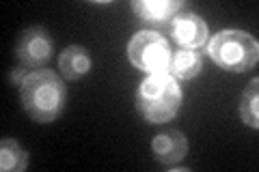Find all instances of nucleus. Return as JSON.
<instances>
[{
	"label": "nucleus",
	"instance_id": "nucleus-6",
	"mask_svg": "<svg viewBox=\"0 0 259 172\" xmlns=\"http://www.w3.org/2000/svg\"><path fill=\"white\" fill-rule=\"evenodd\" d=\"M166 30L180 43V47H188V50H197L207 41V24L203 22V18L190 11L177 13Z\"/></svg>",
	"mask_w": 259,
	"mask_h": 172
},
{
	"label": "nucleus",
	"instance_id": "nucleus-2",
	"mask_svg": "<svg viewBox=\"0 0 259 172\" xmlns=\"http://www.w3.org/2000/svg\"><path fill=\"white\" fill-rule=\"evenodd\" d=\"M182 88L177 80L168 73H149L141 82L136 93V108L141 117L149 123H166L171 121L177 110L182 108Z\"/></svg>",
	"mask_w": 259,
	"mask_h": 172
},
{
	"label": "nucleus",
	"instance_id": "nucleus-9",
	"mask_svg": "<svg viewBox=\"0 0 259 172\" xmlns=\"http://www.w3.org/2000/svg\"><path fill=\"white\" fill-rule=\"evenodd\" d=\"M59 67L67 80H71V82L82 80L87 73L91 71V54H89V50L82 45H69L61 52Z\"/></svg>",
	"mask_w": 259,
	"mask_h": 172
},
{
	"label": "nucleus",
	"instance_id": "nucleus-4",
	"mask_svg": "<svg viewBox=\"0 0 259 172\" xmlns=\"http://www.w3.org/2000/svg\"><path fill=\"white\" fill-rule=\"evenodd\" d=\"M127 59L136 69L147 73H166L171 65V47L166 39L153 30H141L130 39Z\"/></svg>",
	"mask_w": 259,
	"mask_h": 172
},
{
	"label": "nucleus",
	"instance_id": "nucleus-10",
	"mask_svg": "<svg viewBox=\"0 0 259 172\" xmlns=\"http://www.w3.org/2000/svg\"><path fill=\"white\" fill-rule=\"evenodd\" d=\"M201 56L197 50H188V47H180L173 56H171V69L173 78H180V80H190L194 78L197 73L201 71Z\"/></svg>",
	"mask_w": 259,
	"mask_h": 172
},
{
	"label": "nucleus",
	"instance_id": "nucleus-7",
	"mask_svg": "<svg viewBox=\"0 0 259 172\" xmlns=\"http://www.w3.org/2000/svg\"><path fill=\"white\" fill-rule=\"evenodd\" d=\"M132 9L141 22L168 28L171 20L180 11H184V3L180 0H134Z\"/></svg>",
	"mask_w": 259,
	"mask_h": 172
},
{
	"label": "nucleus",
	"instance_id": "nucleus-5",
	"mask_svg": "<svg viewBox=\"0 0 259 172\" xmlns=\"http://www.w3.org/2000/svg\"><path fill=\"white\" fill-rule=\"evenodd\" d=\"M52 37L44 26H30L20 35L18 39V47H15V54H18V61L22 67H44V65L50 61L52 56Z\"/></svg>",
	"mask_w": 259,
	"mask_h": 172
},
{
	"label": "nucleus",
	"instance_id": "nucleus-8",
	"mask_svg": "<svg viewBox=\"0 0 259 172\" xmlns=\"http://www.w3.org/2000/svg\"><path fill=\"white\" fill-rule=\"evenodd\" d=\"M151 151L156 161L164 163V166H175L188 153V140L180 129H168V132H162L153 138Z\"/></svg>",
	"mask_w": 259,
	"mask_h": 172
},
{
	"label": "nucleus",
	"instance_id": "nucleus-11",
	"mask_svg": "<svg viewBox=\"0 0 259 172\" xmlns=\"http://www.w3.org/2000/svg\"><path fill=\"white\" fill-rule=\"evenodd\" d=\"M28 166V155L24 149H20V144L11 140V138H5L3 144H0V168L5 172H20Z\"/></svg>",
	"mask_w": 259,
	"mask_h": 172
},
{
	"label": "nucleus",
	"instance_id": "nucleus-3",
	"mask_svg": "<svg viewBox=\"0 0 259 172\" xmlns=\"http://www.w3.org/2000/svg\"><path fill=\"white\" fill-rule=\"evenodd\" d=\"M207 52L221 69L236 73L255 67L259 59L257 41L242 30H221L209 41Z\"/></svg>",
	"mask_w": 259,
	"mask_h": 172
},
{
	"label": "nucleus",
	"instance_id": "nucleus-12",
	"mask_svg": "<svg viewBox=\"0 0 259 172\" xmlns=\"http://www.w3.org/2000/svg\"><path fill=\"white\" fill-rule=\"evenodd\" d=\"M259 80L255 78L250 84L246 86V91L242 93V99H240V117L244 121V125L257 129L259 123H257V103H259Z\"/></svg>",
	"mask_w": 259,
	"mask_h": 172
},
{
	"label": "nucleus",
	"instance_id": "nucleus-1",
	"mask_svg": "<svg viewBox=\"0 0 259 172\" xmlns=\"http://www.w3.org/2000/svg\"><path fill=\"white\" fill-rule=\"evenodd\" d=\"M20 97L26 114L37 123H52L65 108V84L50 69L28 73L20 84Z\"/></svg>",
	"mask_w": 259,
	"mask_h": 172
}]
</instances>
